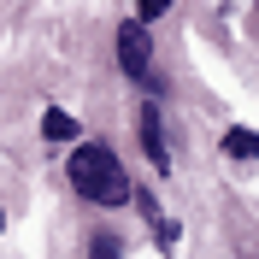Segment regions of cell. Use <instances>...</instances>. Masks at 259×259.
Segmentation results:
<instances>
[{
  "instance_id": "6da1fadb",
  "label": "cell",
  "mask_w": 259,
  "mask_h": 259,
  "mask_svg": "<svg viewBox=\"0 0 259 259\" xmlns=\"http://www.w3.org/2000/svg\"><path fill=\"white\" fill-rule=\"evenodd\" d=\"M65 177L95 206H130V194H136V183L124 177V165H118V153L106 142H77L71 159H65Z\"/></svg>"
},
{
  "instance_id": "7a4b0ae2",
  "label": "cell",
  "mask_w": 259,
  "mask_h": 259,
  "mask_svg": "<svg viewBox=\"0 0 259 259\" xmlns=\"http://www.w3.org/2000/svg\"><path fill=\"white\" fill-rule=\"evenodd\" d=\"M118 65H124L136 82L153 77V35H147L142 18H130V24H118Z\"/></svg>"
},
{
  "instance_id": "3957f363",
  "label": "cell",
  "mask_w": 259,
  "mask_h": 259,
  "mask_svg": "<svg viewBox=\"0 0 259 259\" xmlns=\"http://www.w3.org/2000/svg\"><path fill=\"white\" fill-rule=\"evenodd\" d=\"M142 153L153 159L159 177L177 171V165H171V147H165V112H159V106H142Z\"/></svg>"
},
{
  "instance_id": "277c9868",
  "label": "cell",
  "mask_w": 259,
  "mask_h": 259,
  "mask_svg": "<svg viewBox=\"0 0 259 259\" xmlns=\"http://www.w3.org/2000/svg\"><path fill=\"white\" fill-rule=\"evenodd\" d=\"M41 136H48V142H82V124L65 112V106H48V112H41Z\"/></svg>"
},
{
  "instance_id": "5b68a950",
  "label": "cell",
  "mask_w": 259,
  "mask_h": 259,
  "mask_svg": "<svg viewBox=\"0 0 259 259\" xmlns=\"http://www.w3.org/2000/svg\"><path fill=\"white\" fill-rule=\"evenodd\" d=\"M224 153H230V159H242V165H253V159H259V136H253L247 124H230V130H224Z\"/></svg>"
},
{
  "instance_id": "8992f818",
  "label": "cell",
  "mask_w": 259,
  "mask_h": 259,
  "mask_svg": "<svg viewBox=\"0 0 259 259\" xmlns=\"http://www.w3.org/2000/svg\"><path fill=\"white\" fill-rule=\"evenodd\" d=\"M89 259H124V247H118V236H106V230H100L95 242H89Z\"/></svg>"
},
{
  "instance_id": "52a82bcc",
  "label": "cell",
  "mask_w": 259,
  "mask_h": 259,
  "mask_svg": "<svg viewBox=\"0 0 259 259\" xmlns=\"http://www.w3.org/2000/svg\"><path fill=\"white\" fill-rule=\"evenodd\" d=\"M171 6H177V0H142V24H153V18H165Z\"/></svg>"
},
{
  "instance_id": "ba28073f",
  "label": "cell",
  "mask_w": 259,
  "mask_h": 259,
  "mask_svg": "<svg viewBox=\"0 0 259 259\" xmlns=\"http://www.w3.org/2000/svg\"><path fill=\"white\" fill-rule=\"evenodd\" d=\"M0 230H6V212H0Z\"/></svg>"
}]
</instances>
